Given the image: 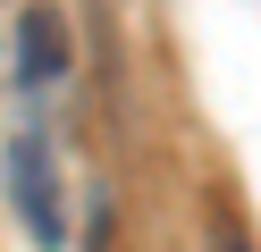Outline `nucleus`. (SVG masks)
Listing matches in <instances>:
<instances>
[{"label":"nucleus","instance_id":"f03ea898","mask_svg":"<svg viewBox=\"0 0 261 252\" xmlns=\"http://www.w3.org/2000/svg\"><path fill=\"white\" fill-rule=\"evenodd\" d=\"M17 76L34 84V93H51V84L68 76V9H59V0H25L17 9Z\"/></svg>","mask_w":261,"mask_h":252},{"label":"nucleus","instance_id":"f257e3e1","mask_svg":"<svg viewBox=\"0 0 261 252\" xmlns=\"http://www.w3.org/2000/svg\"><path fill=\"white\" fill-rule=\"evenodd\" d=\"M9 202H17L25 235H34L42 252H59V244H68V193H59V151H51V134H34V126H25L17 143H9Z\"/></svg>","mask_w":261,"mask_h":252},{"label":"nucleus","instance_id":"7ed1b4c3","mask_svg":"<svg viewBox=\"0 0 261 252\" xmlns=\"http://www.w3.org/2000/svg\"><path fill=\"white\" fill-rule=\"evenodd\" d=\"M202 252H253V235L236 227V210H227V202L211 210V227H202Z\"/></svg>","mask_w":261,"mask_h":252}]
</instances>
